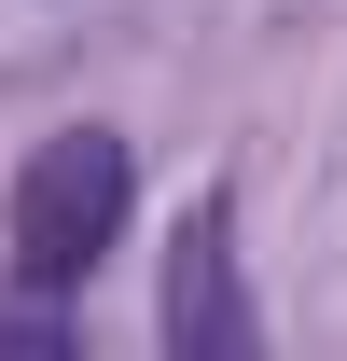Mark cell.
<instances>
[{
	"label": "cell",
	"mask_w": 347,
	"mask_h": 361,
	"mask_svg": "<svg viewBox=\"0 0 347 361\" xmlns=\"http://www.w3.org/2000/svg\"><path fill=\"white\" fill-rule=\"evenodd\" d=\"M139 209V167H126V139L111 126H56L28 167H14V278L28 292H84L97 264H111V236H126Z\"/></svg>",
	"instance_id": "cell-1"
},
{
	"label": "cell",
	"mask_w": 347,
	"mask_h": 361,
	"mask_svg": "<svg viewBox=\"0 0 347 361\" xmlns=\"http://www.w3.org/2000/svg\"><path fill=\"white\" fill-rule=\"evenodd\" d=\"M0 348H14V361H70V319H56V292H42V306H0Z\"/></svg>",
	"instance_id": "cell-3"
},
{
	"label": "cell",
	"mask_w": 347,
	"mask_h": 361,
	"mask_svg": "<svg viewBox=\"0 0 347 361\" xmlns=\"http://www.w3.org/2000/svg\"><path fill=\"white\" fill-rule=\"evenodd\" d=\"M167 348H181V361H250V348H264L250 292H236V209H222V195L181 223V264H167Z\"/></svg>",
	"instance_id": "cell-2"
}]
</instances>
